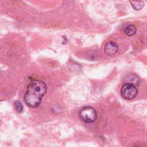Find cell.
<instances>
[{
    "label": "cell",
    "instance_id": "cell-2",
    "mask_svg": "<svg viewBox=\"0 0 147 147\" xmlns=\"http://www.w3.org/2000/svg\"><path fill=\"white\" fill-rule=\"evenodd\" d=\"M79 117L84 123H91L96 121L97 113L93 107L91 106H84L79 112Z\"/></svg>",
    "mask_w": 147,
    "mask_h": 147
},
{
    "label": "cell",
    "instance_id": "cell-5",
    "mask_svg": "<svg viewBox=\"0 0 147 147\" xmlns=\"http://www.w3.org/2000/svg\"><path fill=\"white\" fill-rule=\"evenodd\" d=\"M129 2L133 9L136 10H140L145 6L144 2L141 0H130Z\"/></svg>",
    "mask_w": 147,
    "mask_h": 147
},
{
    "label": "cell",
    "instance_id": "cell-6",
    "mask_svg": "<svg viewBox=\"0 0 147 147\" xmlns=\"http://www.w3.org/2000/svg\"><path fill=\"white\" fill-rule=\"evenodd\" d=\"M137 31V29L135 25H129L126 26L124 29L125 33L128 36H131L136 34Z\"/></svg>",
    "mask_w": 147,
    "mask_h": 147
},
{
    "label": "cell",
    "instance_id": "cell-4",
    "mask_svg": "<svg viewBox=\"0 0 147 147\" xmlns=\"http://www.w3.org/2000/svg\"><path fill=\"white\" fill-rule=\"evenodd\" d=\"M118 51L117 44L114 41H110L106 44L104 47V52L107 56L115 55Z\"/></svg>",
    "mask_w": 147,
    "mask_h": 147
},
{
    "label": "cell",
    "instance_id": "cell-7",
    "mask_svg": "<svg viewBox=\"0 0 147 147\" xmlns=\"http://www.w3.org/2000/svg\"><path fill=\"white\" fill-rule=\"evenodd\" d=\"M14 106H15V108L18 113H21L22 112L24 107H23L22 103L20 101L16 100L14 102Z\"/></svg>",
    "mask_w": 147,
    "mask_h": 147
},
{
    "label": "cell",
    "instance_id": "cell-3",
    "mask_svg": "<svg viewBox=\"0 0 147 147\" xmlns=\"http://www.w3.org/2000/svg\"><path fill=\"white\" fill-rule=\"evenodd\" d=\"M120 92L122 98L126 100L133 99L138 94V90L136 86L129 83L123 84Z\"/></svg>",
    "mask_w": 147,
    "mask_h": 147
},
{
    "label": "cell",
    "instance_id": "cell-1",
    "mask_svg": "<svg viewBox=\"0 0 147 147\" xmlns=\"http://www.w3.org/2000/svg\"><path fill=\"white\" fill-rule=\"evenodd\" d=\"M47 91L46 83L41 80H32L28 85L24 96L25 104L30 107H38Z\"/></svg>",
    "mask_w": 147,
    "mask_h": 147
}]
</instances>
